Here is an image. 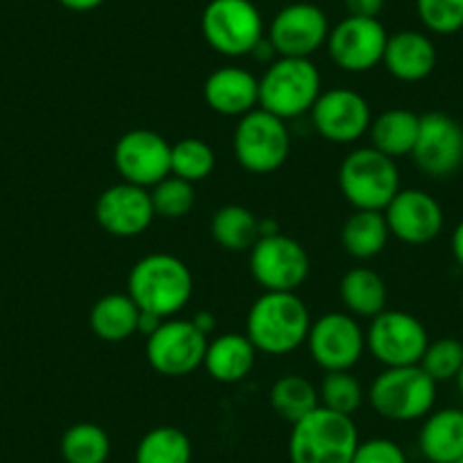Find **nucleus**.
<instances>
[{
    "label": "nucleus",
    "instance_id": "cd10ccee",
    "mask_svg": "<svg viewBox=\"0 0 463 463\" xmlns=\"http://www.w3.org/2000/svg\"><path fill=\"white\" fill-rule=\"evenodd\" d=\"M209 232L222 250H250L261 237V218L243 204H222L212 216Z\"/></svg>",
    "mask_w": 463,
    "mask_h": 463
},
{
    "label": "nucleus",
    "instance_id": "7ed1b4c3",
    "mask_svg": "<svg viewBox=\"0 0 463 463\" xmlns=\"http://www.w3.org/2000/svg\"><path fill=\"white\" fill-rule=\"evenodd\" d=\"M320 93V71L307 57H275L260 78V107L282 121L309 114Z\"/></svg>",
    "mask_w": 463,
    "mask_h": 463
},
{
    "label": "nucleus",
    "instance_id": "4c0bfd02",
    "mask_svg": "<svg viewBox=\"0 0 463 463\" xmlns=\"http://www.w3.org/2000/svg\"><path fill=\"white\" fill-rule=\"evenodd\" d=\"M347 16H364V19H380L386 0H343Z\"/></svg>",
    "mask_w": 463,
    "mask_h": 463
},
{
    "label": "nucleus",
    "instance_id": "c85d7f7f",
    "mask_svg": "<svg viewBox=\"0 0 463 463\" xmlns=\"http://www.w3.org/2000/svg\"><path fill=\"white\" fill-rule=\"evenodd\" d=\"M194 445L186 431L173 425L153 427L141 436L135 463H191Z\"/></svg>",
    "mask_w": 463,
    "mask_h": 463
},
{
    "label": "nucleus",
    "instance_id": "f3484780",
    "mask_svg": "<svg viewBox=\"0 0 463 463\" xmlns=\"http://www.w3.org/2000/svg\"><path fill=\"white\" fill-rule=\"evenodd\" d=\"M171 148L159 132L137 128L118 137L111 157L123 182L153 189L171 175Z\"/></svg>",
    "mask_w": 463,
    "mask_h": 463
},
{
    "label": "nucleus",
    "instance_id": "20e7f679",
    "mask_svg": "<svg viewBox=\"0 0 463 463\" xmlns=\"http://www.w3.org/2000/svg\"><path fill=\"white\" fill-rule=\"evenodd\" d=\"M357 445L353 416L318 407L291 425L288 458L291 463H353Z\"/></svg>",
    "mask_w": 463,
    "mask_h": 463
},
{
    "label": "nucleus",
    "instance_id": "f03ea898",
    "mask_svg": "<svg viewBox=\"0 0 463 463\" xmlns=\"http://www.w3.org/2000/svg\"><path fill=\"white\" fill-rule=\"evenodd\" d=\"M128 296L139 311L162 320L175 318L194 296L191 269L175 255L153 252L137 261L128 275Z\"/></svg>",
    "mask_w": 463,
    "mask_h": 463
},
{
    "label": "nucleus",
    "instance_id": "f8f14e48",
    "mask_svg": "<svg viewBox=\"0 0 463 463\" xmlns=\"http://www.w3.org/2000/svg\"><path fill=\"white\" fill-rule=\"evenodd\" d=\"M207 341L194 320L168 318L146 336V359L159 375L186 377L203 368Z\"/></svg>",
    "mask_w": 463,
    "mask_h": 463
},
{
    "label": "nucleus",
    "instance_id": "9b49d317",
    "mask_svg": "<svg viewBox=\"0 0 463 463\" xmlns=\"http://www.w3.org/2000/svg\"><path fill=\"white\" fill-rule=\"evenodd\" d=\"M250 273L264 291L298 293L311 273L309 252L282 232L261 234L250 248Z\"/></svg>",
    "mask_w": 463,
    "mask_h": 463
},
{
    "label": "nucleus",
    "instance_id": "bb28decb",
    "mask_svg": "<svg viewBox=\"0 0 463 463\" xmlns=\"http://www.w3.org/2000/svg\"><path fill=\"white\" fill-rule=\"evenodd\" d=\"M338 296L347 314L354 318H375L386 309L389 291L380 273L373 269H350L338 282Z\"/></svg>",
    "mask_w": 463,
    "mask_h": 463
},
{
    "label": "nucleus",
    "instance_id": "6e6552de",
    "mask_svg": "<svg viewBox=\"0 0 463 463\" xmlns=\"http://www.w3.org/2000/svg\"><path fill=\"white\" fill-rule=\"evenodd\" d=\"M234 157L243 171L269 175L279 171L291 155V135L287 121L257 107L241 116L232 135Z\"/></svg>",
    "mask_w": 463,
    "mask_h": 463
},
{
    "label": "nucleus",
    "instance_id": "423d86ee",
    "mask_svg": "<svg viewBox=\"0 0 463 463\" xmlns=\"http://www.w3.org/2000/svg\"><path fill=\"white\" fill-rule=\"evenodd\" d=\"M439 398V384L420 366L384 368L366 391L373 411L391 422H413L430 416Z\"/></svg>",
    "mask_w": 463,
    "mask_h": 463
},
{
    "label": "nucleus",
    "instance_id": "f257e3e1",
    "mask_svg": "<svg viewBox=\"0 0 463 463\" xmlns=\"http://www.w3.org/2000/svg\"><path fill=\"white\" fill-rule=\"evenodd\" d=\"M311 314L298 293L264 291L246 316V336L257 353L284 357L307 343Z\"/></svg>",
    "mask_w": 463,
    "mask_h": 463
},
{
    "label": "nucleus",
    "instance_id": "2f4dec72",
    "mask_svg": "<svg viewBox=\"0 0 463 463\" xmlns=\"http://www.w3.org/2000/svg\"><path fill=\"white\" fill-rule=\"evenodd\" d=\"M320 407L329 411L343 413V416H354L366 402V391L362 382L353 375V371H334L325 373L318 384Z\"/></svg>",
    "mask_w": 463,
    "mask_h": 463
},
{
    "label": "nucleus",
    "instance_id": "6ab92c4d",
    "mask_svg": "<svg viewBox=\"0 0 463 463\" xmlns=\"http://www.w3.org/2000/svg\"><path fill=\"white\" fill-rule=\"evenodd\" d=\"M391 237L407 246H427L445 227V213L439 200L425 189H400L384 209Z\"/></svg>",
    "mask_w": 463,
    "mask_h": 463
},
{
    "label": "nucleus",
    "instance_id": "e433bc0d",
    "mask_svg": "<svg viewBox=\"0 0 463 463\" xmlns=\"http://www.w3.org/2000/svg\"><path fill=\"white\" fill-rule=\"evenodd\" d=\"M353 463H409L402 445H398L391 439H368L359 440L354 449Z\"/></svg>",
    "mask_w": 463,
    "mask_h": 463
},
{
    "label": "nucleus",
    "instance_id": "ddd939ff",
    "mask_svg": "<svg viewBox=\"0 0 463 463\" xmlns=\"http://www.w3.org/2000/svg\"><path fill=\"white\" fill-rule=\"evenodd\" d=\"M386 42L389 33L380 19L345 16L329 30L325 48L329 60L345 73H368L384 60Z\"/></svg>",
    "mask_w": 463,
    "mask_h": 463
},
{
    "label": "nucleus",
    "instance_id": "9d476101",
    "mask_svg": "<svg viewBox=\"0 0 463 463\" xmlns=\"http://www.w3.org/2000/svg\"><path fill=\"white\" fill-rule=\"evenodd\" d=\"M430 343L425 325L409 311L384 309L371 318L366 350L384 368L418 366Z\"/></svg>",
    "mask_w": 463,
    "mask_h": 463
},
{
    "label": "nucleus",
    "instance_id": "a211bd4d",
    "mask_svg": "<svg viewBox=\"0 0 463 463\" xmlns=\"http://www.w3.org/2000/svg\"><path fill=\"white\" fill-rule=\"evenodd\" d=\"M96 221L107 234L116 239H135L144 234L155 221L153 198L150 189L118 182L111 184L98 195L96 200Z\"/></svg>",
    "mask_w": 463,
    "mask_h": 463
},
{
    "label": "nucleus",
    "instance_id": "58836bf2",
    "mask_svg": "<svg viewBox=\"0 0 463 463\" xmlns=\"http://www.w3.org/2000/svg\"><path fill=\"white\" fill-rule=\"evenodd\" d=\"M449 250H452V257L458 264V269H463V218L452 230V237H449Z\"/></svg>",
    "mask_w": 463,
    "mask_h": 463
},
{
    "label": "nucleus",
    "instance_id": "72a5a7b5",
    "mask_svg": "<svg viewBox=\"0 0 463 463\" xmlns=\"http://www.w3.org/2000/svg\"><path fill=\"white\" fill-rule=\"evenodd\" d=\"M150 198H153L155 216L177 221V218L189 216L191 209L195 207L198 195H195V186L191 182L168 175L150 189Z\"/></svg>",
    "mask_w": 463,
    "mask_h": 463
},
{
    "label": "nucleus",
    "instance_id": "c9c22d12",
    "mask_svg": "<svg viewBox=\"0 0 463 463\" xmlns=\"http://www.w3.org/2000/svg\"><path fill=\"white\" fill-rule=\"evenodd\" d=\"M422 28L431 34L463 33V0H416Z\"/></svg>",
    "mask_w": 463,
    "mask_h": 463
},
{
    "label": "nucleus",
    "instance_id": "f704fd0d",
    "mask_svg": "<svg viewBox=\"0 0 463 463\" xmlns=\"http://www.w3.org/2000/svg\"><path fill=\"white\" fill-rule=\"evenodd\" d=\"M418 366H420L436 384L457 380L458 371H461L463 366V343L454 336H443L436 338V341H430Z\"/></svg>",
    "mask_w": 463,
    "mask_h": 463
},
{
    "label": "nucleus",
    "instance_id": "aec40b11",
    "mask_svg": "<svg viewBox=\"0 0 463 463\" xmlns=\"http://www.w3.org/2000/svg\"><path fill=\"white\" fill-rule=\"evenodd\" d=\"M203 98L218 116L241 118L260 107V78L243 66H221L204 80Z\"/></svg>",
    "mask_w": 463,
    "mask_h": 463
},
{
    "label": "nucleus",
    "instance_id": "5701e85b",
    "mask_svg": "<svg viewBox=\"0 0 463 463\" xmlns=\"http://www.w3.org/2000/svg\"><path fill=\"white\" fill-rule=\"evenodd\" d=\"M418 449L430 463H457L463 457V409H434L422 418Z\"/></svg>",
    "mask_w": 463,
    "mask_h": 463
},
{
    "label": "nucleus",
    "instance_id": "ea45409f",
    "mask_svg": "<svg viewBox=\"0 0 463 463\" xmlns=\"http://www.w3.org/2000/svg\"><path fill=\"white\" fill-rule=\"evenodd\" d=\"M57 3L71 12H93L105 5V0H57Z\"/></svg>",
    "mask_w": 463,
    "mask_h": 463
},
{
    "label": "nucleus",
    "instance_id": "a19ab883",
    "mask_svg": "<svg viewBox=\"0 0 463 463\" xmlns=\"http://www.w3.org/2000/svg\"><path fill=\"white\" fill-rule=\"evenodd\" d=\"M191 320H194V325L204 334V336H209V334L216 329V316H213L212 311H198Z\"/></svg>",
    "mask_w": 463,
    "mask_h": 463
},
{
    "label": "nucleus",
    "instance_id": "393cba45",
    "mask_svg": "<svg viewBox=\"0 0 463 463\" xmlns=\"http://www.w3.org/2000/svg\"><path fill=\"white\" fill-rule=\"evenodd\" d=\"M139 307L128 293H107L91 307L89 325L100 341L123 343L139 332Z\"/></svg>",
    "mask_w": 463,
    "mask_h": 463
},
{
    "label": "nucleus",
    "instance_id": "4468645a",
    "mask_svg": "<svg viewBox=\"0 0 463 463\" xmlns=\"http://www.w3.org/2000/svg\"><path fill=\"white\" fill-rule=\"evenodd\" d=\"M411 159L418 171L434 180H445L463 166V126L445 111H427L420 116Z\"/></svg>",
    "mask_w": 463,
    "mask_h": 463
},
{
    "label": "nucleus",
    "instance_id": "4be33fe9",
    "mask_svg": "<svg viewBox=\"0 0 463 463\" xmlns=\"http://www.w3.org/2000/svg\"><path fill=\"white\" fill-rule=\"evenodd\" d=\"M257 347L246 332H227L209 338L203 368L218 384H239L246 380L257 364Z\"/></svg>",
    "mask_w": 463,
    "mask_h": 463
},
{
    "label": "nucleus",
    "instance_id": "412c9836",
    "mask_svg": "<svg viewBox=\"0 0 463 463\" xmlns=\"http://www.w3.org/2000/svg\"><path fill=\"white\" fill-rule=\"evenodd\" d=\"M436 61L439 52L430 34L420 30H400L389 34L382 64L386 73L400 82H422L434 73Z\"/></svg>",
    "mask_w": 463,
    "mask_h": 463
},
{
    "label": "nucleus",
    "instance_id": "39448f33",
    "mask_svg": "<svg viewBox=\"0 0 463 463\" xmlns=\"http://www.w3.org/2000/svg\"><path fill=\"white\" fill-rule=\"evenodd\" d=\"M338 189L354 209L384 212L402 189L395 159L386 157L373 146L354 148L338 166Z\"/></svg>",
    "mask_w": 463,
    "mask_h": 463
},
{
    "label": "nucleus",
    "instance_id": "a878e982",
    "mask_svg": "<svg viewBox=\"0 0 463 463\" xmlns=\"http://www.w3.org/2000/svg\"><path fill=\"white\" fill-rule=\"evenodd\" d=\"M391 239L389 222L384 212H364L354 209V213L345 218L341 227V243L353 260L368 261L382 255Z\"/></svg>",
    "mask_w": 463,
    "mask_h": 463
},
{
    "label": "nucleus",
    "instance_id": "37998d69",
    "mask_svg": "<svg viewBox=\"0 0 463 463\" xmlns=\"http://www.w3.org/2000/svg\"><path fill=\"white\" fill-rule=\"evenodd\" d=\"M457 386H458V391H461V395H463V366H461V371H458V375H457Z\"/></svg>",
    "mask_w": 463,
    "mask_h": 463
},
{
    "label": "nucleus",
    "instance_id": "b1692460",
    "mask_svg": "<svg viewBox=\"0 0 463 463\" xmlns=\"http://www.w3.org/2000/svg\"><path fill=\"white\" fill-rule=\"evenodd\" d=\"M418 130H420V116L404 107L382 111L371 123V146L380 150L382 155L391 159L411 157V150L416 146Z\"/></svg>",
    "mask_w": 463,
    "mask_h": 463
},
{
    "label": "nucleus",
    "instance_id": "0eeeda50",
    "mask_svg": "<svg viewBox=\"0 0 463 463\" xmlns=\"http://www.w3.org/2000/svg\"><path fill=\"white\" fill-rule=\"evenodd\" d=\"M200 28L207 46L230 60L252 55L266 37L264 16L252 0H209Z\"/></svg>",
    "mask_w": 463,
    "mask_h": 463
},
{
    "label": "nucleus",
    "instance_id": "a18cd8bd",
    "mask_svg": "<svg viewBox=\"0 0 463 463\" xmlns=\"http://www.w3.org/2000/svg\"><path fill=\"white\" fill-rule=\"evenodd\" d=\"M461 302H463V298H461Z\"/></svg>",
    "mask_w": 463,
    "mask_h": 463
},
{
    "label": "nucleus",
    "instance_id": "dca6fc26",
    "mask_svg": "<svg viewBox=\"0 0 463 463\" xmlns=\"http://www.w3.org/2000/svg\"><path fill=\"white\" fill-rule=\"evenodd\" d=\"M327 14L314 3H291L273 16L269 25V43L278 57H311L327 43Z\"/></svg>",
    "mask_w": 463,
    "mask_h": 463
},
{
    "label": "nucleus",
    "instance_id": "473e14b6",
    "mask_svg": "<svg viewBox=\"0 0 463 463\" xmlns=\"http://www.w3.org/2000/svg\"><path fill=\"white\" fill-rule=\"evenodd\" d=\"M216 168V153L203 139H182L171 148V175L198 184Z\"/></svg>",
    "mask_w": 463,
    "mask_h": 463
},
{
    "label": "nucleus",
    "instance_id": "c03bdc74",
    "mask_svg": "<svg viewBox=\"0 0 463 463\" xmlns=\"http://www.w3.org/2000/svg\"><path fill=\"white\" fill-rule=\"evenodd\" d=\"M457 463H463V457H461V458H458V461H457Z\"/></svg>",
    "mask_w": 463,
    "mask_h": 463
},
{
    "label": "nucleus",
    "instance_id": "7c9ffc66",
    "mask_svg": "<svg viewBox=\"0 0 463 463\" xmlns=\"http://www.w3.org/2000/svg\"><path fill=\"white\" fill-rule=\"evenodd\" d=\"M60 454L66 463H107L111 439L96 422H75L61 434Z\"/></svg>",
    "mask_w": 463,
    "mask_h": 463
},
{
    "label": "nucleus",
    "instance_id": "1a4fd4ad",
    "mask_svg": "<svg viewBox=\"0 0 463 463\" xmlns=\"http://www.w3.org/2000/svg\"><path fill=\"white\" fill-rule=\"evenodd\" d=\"M307 350L320 371H353L366 353V329L347 311H327L311 320Z\"/></svg>",
    "mask_w": 463,
    "mask_h": 463
},
{
    "label": "nucleus",
    "instance_id": "79ce46f5",
    "mask_svg": "<svg viewBox=\"0 0 463 463\" xmlns=\"http://www.w3.org/2000/svg\"><path fill=\"white\" fill-rule=\"evenodd\" d=\"M162 323H164V320L159 318V316L146 314V311H141V316H139V332L144 334V336H150V334H153L155 329H157Z\"/></svg>",
    "mask_w": 463,
    "mask_h": 463
},
{
    "label": "nucleus",
    "instance_id": "c756f323",
    "mask_svg": "<svg viewBox=\"0 0 463 463\" xmlns=\"http://www.w3.org/2000/svg\"><path fill=\"white\" fill-rule=\"evenodd\" d=\"M270 407L282 420L296 425L305 416H309L314 409L320 407L318 386L311 384L302 375H282L270 389Z\"/></svg>",
    "mask_w": 463,
    "mask_h": 463
},
{
    "label": "nucleus",
    "instance_id": "2eb2a0df",
    "mask_svg": "<svg viewBox=\"0 0 463 463\" xmlns=\"http://www.w3.org/2000/svg\"><path fill=\"white\" fill-rule=\"evenodd\" d=\"M311 126L325 141L336 146L357 144L368 135L373 111L366 98L354 89H327L311 107Z\"/></svg>",
    "mask_w": 463,
    "mask_h": 463
}]
</instances>
